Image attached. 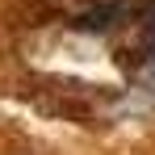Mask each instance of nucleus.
I'll use <instances>...</instances> for the list:
<instances>
[{"instance_id": "nucleus-1", "label": "nucleus", "mask_w": 155, "mask_h": 155, "mask_svg": "<svg viewBox=\"0 0 155 155\" xmlns=\"http://www.w3.org/2000/svg\"><path fill=\"white\" fill-rule=\"evenodd\" d=\"M143 59H155V8L143 17Z\"/></svg>"}]
</instances>
